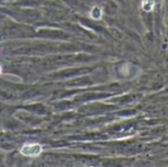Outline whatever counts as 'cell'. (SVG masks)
Returning <instances> with one entry per match:
<instances>
[{"mask_svg":"<svg viewBox=\"0 0 168 167\" xmlns=\"http://www.w3.org/2000/svg\"><path fill=\"white\" fill-rule=\"evenodd\" d=\"M43 152V147L39 144H32V145H25L21 149V153L25 156L36 157L39 156Z\"/></svg>","mask_w":168,"mask_h":167,"instance_id":"6da1fadb","label":"cell"},{"mask_svg":"<svg viewBox=\"0 0 168 167\" xmlns=\"http://www.w3.org/2000/svg\"><path fill=\"white\" fill-rule=\"evenodd\" d=\"M1 73H2V67L0 66V74H1Z\"/></svg>","mask_w":168,"mask_h":167,"instance_id":"7a4b0ae2","label":"cell"}]
</instances>
